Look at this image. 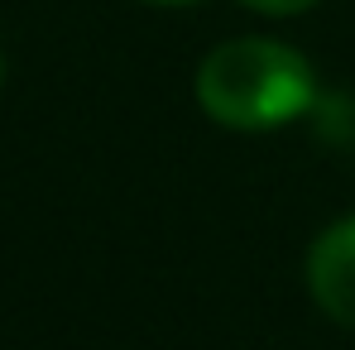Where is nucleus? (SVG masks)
I'll return each mask as SVG.
<instances>
[{
	"instance_id": "nucleus-3",
	"label": "nucleus",
	"mask_w": 355,
	"mask_h": 350,
	"mask_svg": "<svg viewBox=\"0 0 355 350\" xmlns=\"http://www.w3.org/2000/svg\"><path fill=\"white\" fill-rule=\"evenodd\" d=\"M240 5L254 10V15H269V19H288V15H302V10H312L322 0H240Z\"/></svg>"
},
{
	"instance_id": "nucleus-4",
	"label": "nucleus",
	"mask_w": 355,
	"mask_h": 350,
	"mask_svg": "<svg viewBox=\"0 0 355 350\" xmlns=\"http://www.w3.org/2000/svg\"><path fill=\"white\" fill-rule=\"evenodd\" d=\"M144 5H164V10H182V5H202V0H144Z\"/></svg>"
},
{
	"instance_id": "nucleus-2",
	"label": "nucleus",
	"mask_w": 355,
	"mask_h": 350,
	"mask_svg": "<svg viewBox=\"0 0 355 350\" xmlns=\"http://www.w3.org/2000/svg\"><path fill=\"white\" fill-rule=\"evenodd\" d=\"M307 292L312 302L355 331V216L331 221L307 250Z\"/></svg>"
},
{
	"instance_id": "nucleus-1",
	"label": "nucleus",
	"mask_w": 355,
	"mask_h": 350,
	"mask_svg": "<svg viewBox=\"0 0 355 350\" xmlns=\"http://www.w3.org/2000/svg\"><path fill=\"white\" fill-rule=\"evenodd\" d=\"M197 106L226 130H279L317 101V72L293 44L226 39L197 67Z\"/></svg>"
}]
</instances>
